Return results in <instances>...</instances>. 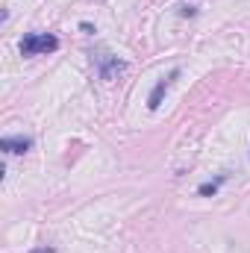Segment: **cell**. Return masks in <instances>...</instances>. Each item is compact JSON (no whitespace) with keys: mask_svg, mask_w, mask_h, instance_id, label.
I'll use <instances>...</instances> for the list:
<instances>
[{"mask_svg":"<svg viewBox=\"0 0 250 253\" xmlns=\"http://www.w3.org/2000/svg\"><path fill=\"white\" fill-rule=\"evenodd\" d=\"M221 183H224V177H218V180H215V183H203V186H200V194H215V191H218V186H221Z\"/></svg>","mask_w":250,"mask_h":253,"instance_id":"5","label":"cell"},{"mask_svg":"<svg viewBox=\"0 0 250 253\" xmlns=\"http://www.w3.org/2000/svg\"><path fill=\"white\" fill-rule=\"evenodd\" d=\"M97 65H100V77H103V80H115V77L126 68V62H121L118 56H109V53H100V56H97Z\"/></svg>","mask_w":250,"mask_h":253,"instance_id":"3","label":"cell"},{"mask_svg":"<svg viewBox=\"0 0 250 253\" xmlns=\"http://www.w3.org/2000/svg\"><path fill=\"white\" fill-rule=\"evenodd\" d=\"M30 253H56L53 248H36V251H30Z\"/></svg>","mask_w":250,"mask_h":253,"instance_id":"6","label":"cell"},{"mask_svg":"<svg viewBox=\"0 0 250 253\" xmlns=\"http://www.w3.org/2000/svg\"><path fill=\"white\" fill-rule=\"evenodd\" d=\"M30 147H33L30 135H6V138H0V150H6V153H27Z\"/></svg>","mask_w":250,"mask_h":253,"instance_id":"4","label":"cell"},{"mask_svg":"<svg viewBox=\"0 0 250 253\" xmlns=\"http://www.w3.org/2000/svg\"><path fill=\"white\" fill-rule=\"evenodd\" d=\"M177 77H180V68H174V71H171L168 77H162V80H159V83L153 85V91H150V97H147V106H150L153 112H156V109L162 106V100H165V94H168V88L174 85V80H177Z\"/></svg>","mask_w":250,"mask_h":253,"instance_id":"2","label":"cell"},{"mask_svg":"<svg viewBox=\"0 0 250 253\" xmlns=\"http://www.w3.org/2000/svg\"><path fill=\"white\" fill-rule=\"evenodd\" d=\"M59 50V39L50 33H27L21 39V56H44Z\"/></svg>","mask_w":250,"mask_h":253,"instance_id":"1","label":"cell"}]
</instances>
